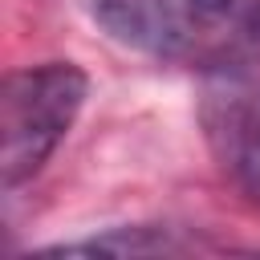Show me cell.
Masks as SVG:
<instances>
[{
	"mask_svg": "<svg viewBox=\"0 0 260 260\" xmlns=\"http://www.w3.org/2000/svg\"><path fill=\"white\" fill-rule=\"evenodd\" d=\"M89 98V77L73 61L8 69L0 81V183H28L73 130Z\"/></svg>",
	"mask_w": 260,
	"mask_h": 260,
	"instance_id": "2",
	"label": "cell"
},
{
	"mask_svg": "<svg viewBox=\"0 0 260 260\" xmlns=\"http://www.w3.org/2000/svg\"><path fill=\"white\" fill-rule=\"evenodd\" d=\"M199 122L219 171L244 191L252 207H260V102L228 81L203 98Z\"/></svg>",
	"mask_w": 260,
	"mask_h": 260,
	"instance_id": "3",
	"label": "cell"
},
{
	"mask_svg": "<svg viewBox=\"0 0 260 260\" xmlns=\"http://www.w3.org/2000/svg\"><path fill=\"white\" fill-rule=\"evenodd\" d=\"M179 240L171 228L158 223H126V228H106L85 240H61L49 244L45 252H110V256H154V252H175Z\"/></svg>",
	"mask_w": 260,
	"mask_h": 260,
	"instance_id": "4",
	"label": "cell"
},
{
	"mask_svg": "<svg viewBox=\"0 0 260 260\" xmlns=\"http://www.w3.org/2000/svg\"><path fill=\"white\" fill-rule=\"evenodd\" d=\"M122 49L232 77L260 53V0H77Z\"/></svg>",
	"mask_w": 260,
	"mask_h": 260,
	"instance_id": "1",
	"label": "cell"
}]
</instances>
